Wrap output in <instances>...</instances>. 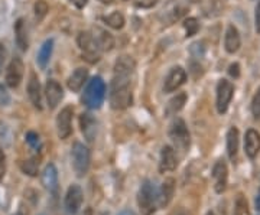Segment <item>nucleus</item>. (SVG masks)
Segmentation results:
<instances>
[{"instance_id": "nucleus-1", "label": "nucleus", "mask_w": 260, "mask_h": 215, "mask_svg": "<svg viewBox=\"0 0 260 215\" xmlns=\"http://www.w3.org/2000/svg\"><path fill=\"white\" fill-rule=\"evenodd\" d=\"M133 97L130 88V77L129 75H116L111 81L110 88V104L114 110H124L132 106Z\"/></svg>"}, {"instance_id": "nucleus-2", "label": "nucleus", "mask_w": 260, "mask_h": 215, "mask_svg": "<svg viewBox=\"0 0 260 215\" xmlns=\"http://www.w3.org/2000/svg\"><path fill=\"white\" fill-rule=\"evenodd\" d=\"M106 98V82L101 77H94L88 81L84 94H82V104L90 110H97L101 107Z\"/></svg>"}, {"instance_id": "nucleus-3", "label": "nucleus", "mask_w": 260, "mask_h": 215, "mask_svg": "<svg viewBox=\"0 0 260 215\" xmlns=\"http://www.w3.org/2000/svg\"><path fill=\"white\" fill-rule=\"evenodd\" d=\"M137 204L143 215H152L158 207V189L151 181H145L137 195Z\"/></svg>"}, {"instance_id": "nucleus-4", "label": "nucleus", "mask_w": 260, "mask_h": 215, "mask_svg": "<svg viewBox=\"0 0 260 215\" xmlns=\"http://www.w3.org/2000/svg\"><path fill=\"white\" fill-rule=\"evenodd\" d=\"M71 158H72V168H74L75 174H77V176L82 178L90 169V162H91L90 150L80 142H75L72 145Z\"/></svg>"}, {"instance_id": "nucleus-5", "label": "nucleus", "mask_w": 260, "mask_h": 215, "mask_svg": "<svg viewBox=\"0 0 260 215\" xmlns=\"http://www.w3.org/2000/svg\"><path fill=\"white\" fill-rule=\"evenodd\" d=\"M169 137L172 139V142L175 143V146L181 150H187L190 148V142H191V137H190V132H188V127L185 124V121L182 119H177L171 124V129H169Z\"/></svg>"}, {"instance_id": "nucleus-6", "label": "nucleus", "mask_w": 260, "mask_h": 215, "mask_svg": "<svg viewBox=\"0 0 260 215\" xmlns=\"http://www.w3.org/2000/svg\"><path fill=\"white\" fill-rule=\"evenodd\" d=\"M77 43H78L80 49L84 52V58L88 62L94 64L100 59V51H98L94 38L90 32H80V35L77 38Z\"/></svg>"}, {"instance_id": "nucleus-7", "label": "nucleus", "mask_w": 260, "mask_h": 215, "mask_svg": "<svg viewBox=\"0 0 260 215\" xmlns=\"http://www.w3.org/2000/svg\"><path fill=\"white\" fill-rule=\"evenodd\" d=\"M234 95V85L229 80H220L217 84V111L224 114L232 103Z\"/></svg>"}, {"instance_id": "nucleus-8", "label": "nucleus", "mask_w": 260, "mask_h": 215, "mask_svg": "<svg viewBox=\"0 0 260 215\" xmlns=\"http://www.w3.org/2000/svg\"><path fill=\"white\" fill-rule=\"evenodd\" d=\"M72 116H74V108L67 106L61 110V113L56 117V132L61 140L68 139L72 133Z\"/></svg>"}, {"instance_id": "nucleus-9", "label": "nucleus", "mask_w": 260, "mask_h": 215, "mask_svg": "<svg viewBox=\"0 0 260 215\" xmlns=\"http://www.w3.org/2000/svg\"><path fill=\"white\" fill-rule=\"evenodd\" d=\"M23 72H25V65L22 62V59L14 56L7 67V71H6V84L10 88L19 87L20 81L23 78Z\"/></svg>"}, {"instance_id": "nucleus-10", "label": "nucleus", "mask_w": 260, "mask_h": 215, "mask_svg": "<svg viewBox=\"0 0 260 215\" xmlns=\"http://www.w3.org/2000/svg\"><path fill=\"white\" fill-rule=\"evenodd\" d=\"M64 205H65L67 213L71 215L77 214L80 211L82 205V189L80 188V185L72 184L69 187L68 191H67V195H65Z\"/></svg>"}, {"instance_id": "nucleus-11", "label": "nucleus", "mask_w": 260, "mask_h": 215, "mask_svg": "<svg viewBox=\"0 0 260 215\" xmlns=\"http://www.w3.org/2000/svg\"><path fill=\"white\" fill-rule=\"evenodd\" d=\"M185 81H187V72H185V69L182 67H174L169 71V74H168V77L165 80V93H174V91H177L181 85L185 84Z\"/></svg>"}, {"instance_id": "nucleus-12", "label": "nucleus", "mask_w": 260, "mask_h": 215, "mask_svg": "<svg viewBox=\"0 0 260 215\" xmlns=\"http://www.w3.org/2000/svg\"><path fill=\"white\" fill-rule=\"evenodd\" d=\"M45 95H46V103L49 110H54L58 107V104L61 103L62 97H64V91L62 87L59 85V82L55 80H49L45 85Z\"/></svg>"}, {"instance_id": "nucleus-13", "label": "nucleus", "mask_w": 260, "mask_h": 215, "mask_svg": "<svg viewBox=\"0 0 260 215\" xmlns=\"http://www.w3.org/2000/svg\"><path fill=\"white\" fill-rule=\"evenodd\" d=\"M213 178H214V188L217 194H223L227 188L229 179V169L227 165L223 161H219L213 168Z\"/></svg>"}, {"instance_id": "nucleus-14", "label": "nucleus", "mask_w": 260, "mask_h": 215, "mask_svg": "<svg viewBox=\"0 0 260 215\" xmlns=\"http://www.w3.org/2000/svg\"><path fill=\"white\" fill-rule=\"evenodd\" d=\"M42 185L45 187V189L52 194V195H56L58 194V171L55 168V165L49 163L45 166L43 172H42Z\"/></svg>"}, {"instance_id": "nucleus-15", "label": "nucleus", "mask_w": 260, "mask_h": 215, "mask_svg": "<svg viewBox=\"0 0 260 215\" xmlns=\"http://www.w3.org/2000/svg\"><path fill=\"white\" fill-rule=\"evenodd\" d=\"M91 35L94 38V42H96L98 51L106 52V51H111L113 49V46H114V38L110 35L106 29H103V27L100 26H94L93 30H91Z\"/></svg>"}, {"instance_id": "nucleus-16", "label": "nucleus", "mask_w": 260, "mask_h": 215, "mask_svg": "<svg viewBox=\"0 0 260 215\" xmlns=\"http://www.w3.org/2000/svg\"><path fill=\"white\" fill-rule=\"evenodd\" d=\"M245 152L250 159H255L260 152V133L255 129H249L245 135Z\"/></svg>"}, {"instance_id": "nucleus-17", "label": "nucleus", "mask_w": 260, "mask_h": 215, "mask_svg": "<svg viewBox=\"0 0 260 215\" xmlns=\"http://www.w3.org/2000/svg\"><path fill=\"white\" fill-rule=\"evenodd\" d=\"M178 166V159L175 155V150L171 146H164L161 152V162H159V171L165 172H172Z\"/></svg>"}, {"instance_id": "nucleus-18", "label": "nucleus", "mask_w": 260, "mask_h": 215, "mask_svg": "<svg viewBox=\"0 0 260 215\" xmlns=\"http://www.w3.org/2000/svg\"><path fill=\"white\" fill-rule=\"evenodd\" d=\"M242 46V38L234 25H229L224 35V48L229 54H236Z\"/></svg>"}, {"instance_id": "nucleus-19", "label": "nucleus", "mask_w": 260, "mask_h": 215, "mask_svg": "<svg viewBox=\"0 0 260 215\" xmlns=\"http://www.w3.org/2000/svg\"><path fill=\"white\" fill-rule=\"evenodd\" d=\"M175 194V179L174 178H166L161 187V191L158 192V207L165 208L172 201Z\"/></svg>"}, {"instance_id": "nucleus-20", "label": "nucleus", "mask_w": 260, "mask_h": 215, "mask_svg": "<svg viewBox=\"0 0 260 215\" xmlns=\"http://www.w3.org/2000/svg\"><path fill=\"white\" fill-rule=\"evenodd\" d=\"M27 94L29 98L33 104V107L42 110V93H41V84L36 77V74H30V78L27 82Z\"/></svg>"}, {"instance_id": "nucleus-21", "label": "nucleus", "mask_w": 260, "mask_h": 215, "mask_svg": "<svg viewBox=\"0 0 260 215\" xmlns=\"http://www.w3.org/2000/svg\"><path fill=\"white\" fill-rule=\"evenodd\" d=\"M80 127H81V133L87 139V142H93L96 139L97 121L91 114L82 113L80 116Z\"/></svg>"}, {"instance_id": "nucleus-22", "label": "nucleus", "mask_w": 260, "mask_h": 215, "mask_svg": "<svg viewBox=\"0 0 260 215\" xmlns=\"http://www.w3.org/2000/svg\"><path fill=\"white\" fill-rule=\"evenodd\" d=\"M87 78H88V69L87 68H77L67 81L68 88L74 93H78L84 87V84L87 82Z\"/></svg>"}, {"instance_id": "nucleus-23", "label": "nucleus", "mask_w": 260, "mask_h": 215, "mask_svg": "<svg viewBox=\"0 0 260 215\" xmlns=\"http://www.w3.org/2000/svg\"><path fill=\"white\" fill-rule=\"evenodd\" d=\"M14 39H16V45L19 46L20 51H27L29 39H27L26 23L23 19H17L14 23Z\"/></svg>"}, {"instance_id": "nucleus-24", "label": "nucleus", "mask_w": 260, "mask_h": 215, "mask_svg": "<svg viewBox=\"0 0 260 215\" xmlns=\"http://www.w3.org/2000/svg\"><path fill=\"white\" fill-rule=\"evenodd\" d=\"M136 68V62L132 56H127V55H123L120 56L116 64H114V74L116 75H132L133 71Z\"/></svg>"}, {"instance_id": "nucleus-25", "label": "nucleus", "mask_w": 260, "mask_h": 215, "mask_svg": "<svg viewBox=\"0 0 260 215\" xmlns=\"http://www.w3.org/2000/svg\"><path fill=\"white\" fill-rule=\"evenodd\" d=\"M52 49H54V40L52 39H46L42 43L41 49H39V52H38V58H36L38 65H39L42 69H45L46 65H48V62H49V59H51V55H52Z\"/></svg>"}, {"instance_id": "nucleus-26", "label": "nucleus", "mask_w": 260, "mask_h": 215, "mask_svg": "<svg viewBox=\"0 0 260 215\" xmlns=\"http://www.w3.org/2000/svg\"><path fill=\"white\" fill-rule=\"evenodd\" d=\"M187 98L188 97H187L185 93H179L174 98H171L169 103H168V106H166V110H165L166 116H174L178 111H181L184 108V106H185V103H187Z\"/></svg>"}, {"instance_id": "nucleus-27", "label": "nucleus", "mask_w": 260, "mask_h": 215, "mask_svg": "<svg viewBox=\"0 0 260 215\" xmlns=\"http://www.w3.org/2000/svg\"><path fill=\"white\" fill-rule=\"evenodd\" d=\"M239 152V130L236 127H232L227 133V153L229 158L234 161Z\"/></svg>"}, {"instance_id": "nucleus-28", "label": "nucleus", "mask_w": 260, "mask_h": 215, "mask_svg": "<svg viewBox=\"0 0 260 215\" xmlns=\"http://www.w3.org/2000/svg\"><path fill=\"white\" fill-rule=\"evenodd\" d=\"M233 215H250V210H249V202H247L246 197L243 194H239L236 202H234V213Z\"/></svg>"}, {"instance_id": "nucleus-29", "label": "nucleus", "mask_w": 260, "mask_h": 215, "mask_svg": "<svg viewBox=\"0 0 260 215\" xmlns=\"http://www.w3.org/2000/svg\"><path fill=\"white\" fill-rule=\"evenodd\" d=\"M104 22L109 25L110 27H113V29H122L124 26V16L120 12H113V13H110L109 16H106L104 17Z\"/></svg>"}, {"instance_id": "nucleus-30", "label": "nucleus", "mask_w": 260, "mask_h": 215, "mask_svg": "<svg viewBox=\"0 0 260 215\" xmlns=\"http://www.w3.org/2000/svg\"><path fill=\"white\" fill-rule=\"evenodd\" d=\"M38 169H39V158H30L22 163V171L25 175L36 176Z\"/></svg>"}, {"instance_id": "nucleus-31", "label": "nucleus", "mask_w": 260, "mask_h": 215, "mask_svg": "<svg viewBox=\"0 0 260 215\" xmlns=\"http://www.w3.org/2000/svg\"><path fill=\"white\" fill-rule=\"evenodd\" d=\"M184 29H185L187 36H194L200 30V23L195 17H188L184 20Z\"/></svg>"}, {"instance_id": "nucleus-32", "label": "nucleus", "mask_w": 260, "mask_h": 215, "mask_svg": "<svg viewBox=\"0 0 260 215\" xmlns=\"http://www.w3.org/2000/svg\"><path fill=\"white\" fill-rule=\"evenodd\" d=\"M33 10H35L36 19H38V20H42V19L46 16V13H48L49 6H48V3H46L45 0H38V1L35 3V6H33Z\"/></svg>"}, {"instance_id": "nucleus-33", "label": "nucleus", "mask_w": 260, "mask_h": 215, "mask_svg": "<svg viewBox=\"0 0 260 215\" xmlns=\"http://www.w3.org/2000/svg\"><path fill=\"white\" fill-rule=\"evenodd\" d=\"M26 143L33 149V150H39L41 148V139L35 132H27L26 133Z\"/></svg>"}, {"instance_id": "nucleus-34", "label": "nucleus", "mask_w": 260, "mask_h": 215, "mask_svg": "<svg viewBox=\"0 0 260 215\" xmlns=\"http://www.w3.org/2000/svg\"><path fill=\"white\" fill-rule=\"evenodd\" d=\"M252 113H253L255 119H260V87L252 100Z\"/></svg>"}, {"instance_id": "nucleus-35", "label": "nucleus", "mask_w": 260, "mask_h": 215, "mask_svg": "<svg viewBox=\"0 0 260 215\" xmlns=\"http://www.w3.org/2000/svg\"><path fill=\"white\" fill-rule=\"evenodd\" d=\"M9 103H10V94L7 93V88L3 84H0V106L6 107L9 106Z\"/></svg>"}, {"instance_id": "nucleus-36", "label": "nucleus", "mask_w": 260, "mask_h": 215, "mask_svg": "<svg viewBox=\"0 0 260 215\" xmlns=\"http://www.w3.org/2000/svg\"><path fill=\"white\" fill-rule=\"evenodd\" d=\"M0 137H1V140H4L6 142V146H9L10 145V137H12V135H10V130H9V127L4 124V123H1L0 121Z\"/></svg>"}, {"instance_id": "nucleus-37", "label": "nucleus", "mask_w": 260, "mask_h": 215, "mask_svg": "<svg viewBox=\"0 0 260 215\" xmlns=\"http://www.w3.org/2000/svg\"><path fill=\"white\" fill-rule=\"evenodd\" d=\"M191 54L195 56V58H201L204 55V46H203V42H195L192 43L191 48H190Z\"/></svg>"}, {"instance_id": "nucleus-38", "label": "nucleus", "mask_w": 260, "mask_h": 215, "mask_svg": "<svg viewBox=\"0 0 260 215\" xmlns=\"http://www.w3.org/2000/svg\"><path fill=\"white\" fill-rule=\"evenodd\" d=\"M4 172H6V155L0 148V181L4 176Z\"/></svg>"}, {"instance_id": "nucleus-39", "label": "nucleus", "mask_w": 260, "mask_h": 215, "mask_svg": "<svg viewBox=\"0 0 260 215\" xmlns=\"http://www.w3.org/2000/svg\"><path fill=\"white\" fill-rule=\"evenodd\" d=\"M229 74L234 77V78H239L240 77V65L237 64V62H234L232 64L230 67H229Z\"/></svg>"}, {"instance_id": "nucleus-40", "label": "nucleus", "mask_w": 260, "mask_h": 215, "mask_svg": "<svg viewBox=\"0 0 260 215\" xmlns=\"http://www.w3.org/2000/svg\"><path fill=\"white\" fill-rule=\"evenodd\" d=\"M255 23H256V30L260 33V0L256 6V13H255Z\"/></svg>"}, {"instance_id": "nucleus-41", "label": "nucleus", "mask_w": 260, "mask_h": 215, "mask_svg": "<svg viewBox=\"0 0 260 215\" xmlns=\"http://www.w3.org/2000/svg\"><path fill=\"white\" fill-rule=\"evenodd\" d=\"M77 9H82V7H85L87 6V3H88V0H69Z\"/></svg>"}, {"instance_id": "nucleus-42", "label": "nucleus", "mask_w": 260, "mask_h": 215, "mask_svg": "<svg viewBox=\"0 0 260 215\" xmlns=\"http://www.w3.org/2000/svg\"><path fill=\"white\" fill-rule=\"evenodd\" d=\"M4 59H6V49H4V46L0 43V72H1L3 64H4Z\"/></svg>"}, {"instance_id": "nucleus-43", "label": "nucleus", "mask_w": 260, "mask_h": 215, "mask_svg": "<svg viewBox=\"0 0 260 215\" xmlns=\"http://www.w3.org/2000/svg\"><path fill=\"white\" fill-rule=\"evenodd\" d=\"M158 0H142L140 3H139V6H145V7H151L153 6L155 3H156Z\"/></svg>"}, {"instance_id": "nucleus-44", "label": "nucleus", "mask_w": 260, "mask_h": 215, "mask_svg": "<svg viewBox=\"0 0 260 215\" xmlns=\"http://www.w3.org/2000/svg\"><path fill=\"white\" fill-rule=\"evenodd\" d=\"M255 205H256V210L260 211V188L258 191V195H256V198H255Z\"/></svg>"}, {"instance_id": "nucleus-45", "label": "nucleus", "mask_w": 260, "mask_h": 215, "mask_svg": "<svg viewBox=\"0 0 260 215\" xmlns=\"http://www.w3.org/2000/svg\"><path fill=\"white\" fill-rule=\"evenodd\" d=\"M119 215H136L133 211H130V210H124V211H122Z\"/></svg>"}, {"instance_id": "nucleus-46", "label": "nucleus", "mask_w": 260, "mask_h": 215, "mask_svg": "<svg viewBox=\"0 0 260 215\" xmlns=\"http://www.w3.org/2000/svg\"><path fill=\"white\" fill-rule=\"evenodd\" d=\"M178 215H190L188 213H185V211H182V213H179Z\"/></svg>"}, {"instance_id": "nucleus-47", "label": "nucleus", "mask_w": 260, "mask_h": 215, "mask_svg": "<svg viewBox=\"0 0 260 215\" xmlns=\"http://www.w3.org/2000/svg\"><path fill=\"white\" fill-rule=\"evenodd\" d=\"M101 1H103V3H110L111 0H101Z\"/></svg>"}, {"instance_id": "nucleus-48", "label": "nucleus", "mask_w": 260, "mask_h": 215, "mask_svg": "<svg viewBox=\"0 0 260 215\" xmlns=\"http://www.w3.org/2000/svg\"><path fill=\"white\" fill-rule=\"evenodd\" d=\"M206 215H216V214H214V213H211V211H210V213H207Z\"/></svg>"}, {"instance_id": "nucleus-49", "label": "nucleus", "mask_w": 260, "mask_h": 215, "mask_svg": "<svg viewBox=\"0 0 260 215\" xmlns=\"http://www.w3.org/2000/svg\"><path fill=\"white\" fill-rule=\"evenodd\" d=\"M191 1H194V3H198V1H201V0H191Z\"/></svg>"}, {"instance_id": "nucleus-50", "label": "nucleus", "mask_w": 260, "mask_h": 215, "mask_svg": "<svg viewBox=\"0 0 260 215\" xmlns=\"http://www.w3.org/2000/svg\"><path fill=\"white\" fill-rule=\"evenodd\" d=\"M14 215H22V214H14Z\"/></svg>"}, {"instance_id": "nucleus-51", "label": "nucleus", "mask_w": 260, "mask_h": 215, "mask_svg": "<svg viewBox=\"0 0 260 215\" xmlns=\"http://www.w3.org/2000/svg\"><path fill=\"white\" fill-rule=\"evenodd\" d=\"M41 215H46V214H41Z\"/></svg>"}]
</instances>
